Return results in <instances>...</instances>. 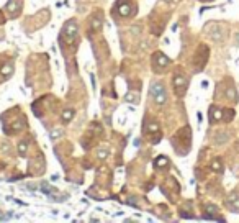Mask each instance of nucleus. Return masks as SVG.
<instances>
[{
  "label": "nucleus",
  "instance_id": "nucleus-1",
  "mask_svg": "<svg viewBox=\"0 0 239 223\" xmlns=\"http://www.w3.org/2000/svg\"><path fill=\"white\" fill-rule=\"evenodd\" d=\"M115 5H117L115 7V13H118L123 18H129L136 15V5L133 0H118Z\"/></svg>",
  "mask_w": 239,
  "mask_h": 223
},
{
  "label": "nucleus",
  "instance_id": "nucleus-10",
  "mask_svg": "<svg viewBox=\"0 0 239 223\" xmlns=\"http://www.w3.org/2000/svg\"><path fill=\"white\" fill-rule=\"evenodd\" d=\"M220 120H223V110L211 105L210 107V121H211V123H216V121H220Z\"/></svg>",
  "mask_w": 239,
  "mask_h": 223
},
{
  "label": "nucleus",
  "instance_id": "nucleus-8",
  "mask_svg": "<svg viewBox=\"0 0 239 223\" xmlns=\"http://www.w3.org/2000/svg\"><path fill=\"white\" fill-rule=\"evenodd\" d=\"M226 207L229 208L231 212H239V194L233 192L226 200Z\"/></svg>",
  "mask_w": 239,
  "mask_h": 223
},
{
  "label": "nucleus",
  "instance_id": "nucleus-2",
  "mask_svg": "<svg viewBox=\"0 0 239 223\" xmlns=\"http://www.w3.org/2000/svg\"><path fill=\"white\" fill-rule=\"evenodd\" d=\"M149 93L151 97L154 98V102L157 105H164L167 102V92H165V87L162 82H153L149 87Z\"/></svg>",
  "mask_w": 239,
  "mask_h": 223
},
{
  "label": "nucleus",
  "instance_id": "nucleus-18",
  "mask_svg": "<svg viewBox=\"0 0 239 223\" xmlns=\"http://www.w3.org/2000/svg\"><path fill=\"white\" fill-rule=\"evenodd\" d=\"M218 136H220V138H215V143H216V145H221V143H224V141L228 140V135H226V133H220Z\"/></svg>",
  "mask_w": 239,
  "mask_h": 223
},
{
  "label": "nucleus",
  "instance_id": "nucleus-5",
  "mask_svg": "<svg viewBox=\"0 0 239 223\" xmlns=\"http://www.w3.org/2000/svg\"><path fill=\"white\" fill-rule=\"evenodd\" d=\"M169 64H170V59L164 53L156 51L153 54V67H154V72H159V74L164 72V69L167 67Z\"/></svg>",
  "mask_w": 239,
  "mask_h": 223
},
{
  "label": "nucleus",
  "instance_id": "nucleus-19",
  "mask_svg": "<svg viewBox=\"0 0 239 223\" xmlns=\"http://www.w3.org/2000/svg\"><path fill=\"white\" fill-rule=\"evenodd\" d=\"M157 130H159V126H157V123H154V121L148 128H144V131H157Z\"/></svg>",
  "mask_w": 239,
  "mask_h": 223
},
{
  "label": "nucleus",
  "instance_id": "nucleus-20",
  "mask_svg": "<svg viewBox=\"0 0 239 223\" xmlns=\"http://www.w3.org/2000/svg\"><path fill=\"white\" fill-rule=\"evenodd\" d=\"M108 156V149H103V151H98V157L100 159H105V157Z\"/></svg>",
  "mask_w": 239,
  "mask_h": 223
},
{
  "label": "nucleus",
  "instance_id": "nucleus-16",
  "mask_svg": "<svg viewBox=\"0 0 239 223\" xmlns=\"http://www.w3.org/2000/svg\"><path fill=\"white\" fill-rule=\"evenodd\" d=\"M211 169L216 171V172H223V162H221V159H215L211 162Z\"/></svg>",
  "mask_w": 239,
  "mask_h": 223
},
{
  "label": "nucleus",
  "instance_id": "nucleus-21",
  "mask_svg": "<svg viewBox=\"0 0 239 223\" xmlns=\"http://www.w3.org/2000/svg\"><path fill=\"white\" fill-rule=\"evenodd\" d=\"M61 133H62L61 130H54V131L51 133V138H53V140H56V138H59V135H61Z\"/></svg>",
  "mask_w": 239,
  "mask_h": 223
},
{
  "label": "nucleus",
  "instance_id": "nucleus-9",
  "mask_svg": "<svg viewBox=\"0 0 239 223\" xmlns=\"http://www.w3.org/2000/svg\"><path fill=\"white\" fill-rule=\"evenodd\" d=\"M169 166H170V161H169V157H165V156H157L154 159V169H157V171L167 169Z\"/></svg>",
  "mask_w": 239,
  "mask_h": 223
},
{
  "label": "nucleus",
  "instance_id": "nucleus-7",
  "mask_svg": "<svg viewBox=\"0 0 239 223\" xmlns=\"http://www.w3.org/2000/svg\"><path fill=\"white\" fill-rule=\"evenodd\" d=\"M5 10L10 13L12 18H15V17L20 15V12H21V2L20 0H8V3L5 5Z\"/></svg>",
  "mask_w": 239,
  "mask_h": 223
},
{
  "label": "nucleus",
  "instance_id": "nucleus-14",
  "mask_svg": "<svg viewBox=\"0 0 239 223\" xmlns=\"http://www.w3.org/2000/svg\"><path fill=\"white\" fill-rule=\"evenodd\" d=\"M0 72H2L3 79H7L8 76H12V74H13V64H12V62H8L7 66H3V67H2V71H0Z\"/></svg>",
  "mask_w": 239,
  "mask_h": 223
},
{
  "label": "nucleus",
  "instance_id": "nucleus-12",
  "mask_svg": "<svg viewBox=\"0 0 239 223\" xmlns=\"http://www.w3.org/2000/svg\"><path fill=\"white\" fill-rule=\"evenodd\" d=\"M74 115H75L74 109H66V110L62 112V115H61V120L64 121V123H69V121L74 118Z\"/></svg>",
  "mask_w": 239,
  "mask_h": 223
},
{
  "label": "nucleus",
  "instance_id": "nucleus-3",
  "mask_svg": "<svg viewBox=\"0 0 239 223\" xmlns=\"http://www.w3.org/2000/svg\"><path fill=\"white\" fill-rule=\"evenodd\" d=\"M208 56H210V49L206 45H200L197 53H195V59H193V66H195V72H200L205 67V64L208 62Z\"/></svg>",
  "mask_w": 239,
  "mask_h": 223
},
{
  "label": "nucleus",
  "instance_id": "nucleus-13",
  "mask_svg": "<svg viewBox=\"0 0 239 223\" xmlns=\"http://www.w3.org/2000/svg\"><path fill=\"white\" fill-rule=\"evenodd\" d=\"M234 118V110L233 109H224L223 110V121H226V123H229L231 120Z\"/></svg>",
  "mask_w": 239,
  "mask_h": 223
},
{
  "label": "nucleus",
  "instance_id": "nucleus-4",
  "mask_svg": "<svg viewBox=\"0 0 239 223\" xmlns=\"http://www.w3.org/2000/svg\"><path fill=\"white\" fill-rule=\"evenodd\" d=\"M172 84H174V92H175V95L184 97L187 89H188V79L184 74H175L172 79Z\"/></svg>",
  "mask_w": 239,
  "mask_h": 223
},
{
  "label": "nucleus",
  "instance_id": "nucleus-24",
  "mask_svg": "<svg viewBox=\"0 0 239 223\" xmlns=\"http://www.w3.org/2000/svg\"><path fill=\"white\" fill-rule=\"evenodd\" d=\"M203 2H210V0H203Z\"/></svg>",
  "mask_w": 239,
  "mask_h": 223
},
{
  "label": "nucleus",
  "instance_id": "nucleus-23",
  "mask_svg": "<svg viewBox=\"0 0 239 223\" xmlns=\"http://www.w3.org/2000/svg\"><path fill=\"white\" fill-rule=\"evenodd\" d=\"M236 45H239V33L236 35Z\"/></svg>",
  "mask_w": 239,
  "mask_h": 223
},
{
  "label": "nucleus",
  "instance_id": "nucleus-17",
  "mask_svg": "<svg viewBox=\"0 0 239 223\" xmlns=\"http://www.w3.org/2000/svg\"><path fill=\"white\" fill-rule=\"evenodd\" d=\"M26 149H28V143H26V141H21V143H20V146H18V153H20L21 156H25Z\"/></svg>",
  "mask_w": 239,
  "mask_h": 223
},
{
  "label": "nucleus",
  "instance_id": "nucleus-11",
  "mask_svg": "<svg viewBox=\"0 0 239 223\" xmlns=\"http://www.w3.org/2000/svg\"><path fill=\"white\" fill-rule=\"evenodd\" d=\"M102 26H103V20L102 18L95 17V18L90 20V30L92 31H100V30H102Z\"/></svg>",
  "mask_w": 239,
  "mask_h": 223
},
{
  "label": "nucleus",
  "instance_id": "nucleus-6",
  "mask_svg": "<svg viewBox=\"0 0 239 223\" xmlns=\"http://www.w3.org/2000/svg\"><path fill=\"white\" fill-rule=\"evenodd\" d=\"M77 33H79V25H77L75 20H69V21L64 23V26H62V35L69 41H74L77 38Z\"/></svg>",
  "mask_w": 239,
  "mask_h": 223
},
{
  "label": "nucleus",
  "instance_id": "nucleus-22",
  "mask_svg": "<svg viewBox=\"0 0 239 223\" xmlns=\"http://www.w3.org/2000/svg\"><path fill=\"white\" fill-rule=\"evenodd\" d=\"M162 2H165V3H177L179 0H162Z\"/></svg>",
  "mask_w": 239,
  "mask_h": 223
},
{
  "label": "nucleus",
  "instance_id": "nucleus-15",
  "mask_svg": "<svg viewBox=\"0 0 239 223\" xmlns=\"http://www.w3.org/2000/svg\"><path fill=\"white\" fill-rule=\"evenodd\" d=\"M126 102H133V104H138V102H139V95H138V92H128Z\"/></svg>",
  "mask_w": 239,
  "mask_h": 223
}]
</instances>
